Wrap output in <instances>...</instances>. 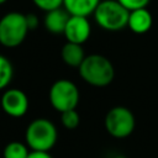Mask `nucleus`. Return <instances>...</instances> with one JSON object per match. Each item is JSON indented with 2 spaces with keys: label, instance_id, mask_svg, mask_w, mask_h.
<instances>
[{
  "label": "nucleus",
  "instance_id": "13",
  "mask_svg": "<svg viewBox=\"0 0 158 158\" xmlns=\"http://www.w3.org/2000/svg\"><path fill=\"white\" fill-rule=\"evenodd\" d=\"M28 154L30 152L27 144L19 141H12L7 143L2 152L4 158H27Z\"/></svg>",
  "mask_w": 158,
  "mask_h": 158
},
{
  "label": "nucleus",
  "instance_id": "1",
  "mask_svg": "<svg viewBox=\"0 0 158 158\" xmlns=\"http://www.w3.org/2000/svg\"><path fill=\"white\" fill-rule=\"evenodd\" d=\"M80 78L98 88L107 86L115 78V68L109 58L102 54H89L78 68Z\"/></svg>",
  "mask_w": 158,
  "mask_h": 158
},
{
  "label": "nucleus",
  "instance_id": "16",
  "mask_svg": "<svg viewBox=\"0 0 158 158\" xmlns=\"http://www.w3.org/2000/svg\"><path fill=\"white\" fill-rule=\"evenodd\" d=\"M63 1L64 0H32V2L44 12L63 7Z\"/></svg>",
  "mask_w": 158,
  "mask_h": 158
},
{
  "label": "nucleus",
  "instance_id": "19",
  "mask_svg": "<svg viewBox=\"0 0 158 158\" xmlns=\"http://www.w3.org/2000/svg\"><path fill=\"white\" fill-rule=\"evenodd\" d=\"M27 158H53L49 152H41V151H31Z\"/></svg>",
  "mask_w": 158,
  "mask_h": 158
},
{
  "label": "nucleus",
  "instance_id": "20",
  "mask_svg": "<svg viewBox=\"0 0 158 158\" xmlns=\"http://www.w3.org/2000/svg\"><path fill=\"white\" fill-rule=\"evenodd\" d=\"M7 0H0V5H2V4H5Z\"/></svg>",
  "mask_w": 158,
  "mask_h": 158
},
{
  "label": "nucleus",
  "instance_id": "11",
  "mask_svg": "<svg viewBox=\"0 0 158 158\" xmlns=\"http://www.w3.org/2000/svg\"><path fill=\"white\" fill-rule=\"evenodd\" d=\"M101 0H64L63 7L70 16L89 17L94 14Z\"/></svg>",
  "mask_w": 158,
  "mask_h": 158
},
{
  "label": "nucleus",
  "instance_id": "15",
  "mask_svg": "<svg viewBox=\"0 0 158 158\" xmlns=\"http://www.w3.org/2000/svg\"><path fill=\"white\" fill-rule=\"evenodd\" d=\"M60 122L67 130H75L80 123V116L75 109L60 114Z\"/></svg>",
  "mask_w": 158,
  "mask_h": 158
},
{
  "label": "nucleus",
  "instance_id": "18",
  "mask_svg": "<svg viewBox=\"0 0 158 158\" xmlns=\"http://www.w3.org/2000/svg\"><path fill=\"white\" fill-rule=\"evenodd\" d=\"M25 16H26V23H27L28 30L30 31L36 30L40 25V20H38L37 15L33 14V12H28V14H25Z\"/></svg>",
  "mask_w": 158,
  "mask_h": 158
},
{
  "label": "nucleus",
  "instance_id": "2",
  "mask_svg": "<svg viewBox=\"0 0 158 158\" xmlns=\"http://www.w3.org/2000/svg\"><path fill=\"white\" fill-rule=\"evenodd\" d=\"M57 138V127L51 120L44 117H38L31 121L25 132L26 144L32 151L49 152L56 144Z\"/></svg>",
  "mask_w": 158,
  "mask_h": 158
},
{
  "label": "nucleus",
  "instance_id": "14",
  "mask_svg": "<svg viewBox=\"0 0 158 158\" xmlns=\"http://www.w3.org/2000/svg\"><path fill=\"white\" fill-rule=\"evenodd\" d=\"M14 77V65L5 57L0 54V90L5 89L12 80Z\"/></svg>",
  "mask_w": 158,
  "mask_h": 158
},
{
  "label": "nucleus",
  "instance_id": "6",
  "mask_svg": "<svg viewBox=\"0 0 158 158\" xmlns=\"http://www.w3.org/2000/svg\"><path fill=\"white\" fill-rule=\"evenodd\" d=\"M104 123L109 135L115 138H126L133 132L136 118L126 106H114L107 111Z\"/></svg>",
  "mask_w": 158,
  "mask_h": 158
},
{
  "label": "nucleus",
  "instance_id": "8",
  "mask_svg": "<svg viewBox=\"0 0 158 158\" xmlns=\"http://www.w3.org/2000/svg\"><path fill=\"white\" fill-rule=\"evenodd\" d=\"M90 33H91V26L88 17L70 16L63 35L65 36L67 42L83 44L89 40Z\"/></svg>",
  "mask_w": 158,
  "mask_h": 158
},
{
  "label": "nucleus",
  "instance_id": "3",
  "mask_svg": "<svg viewBox=\"0 0 158 158\" xmlns=\"http://www.w3.org/2000/svg\"><path fill=\"white\" fill-rule=\"evenodd\" d=\"M93 15L99 27L115 32L127 27L130 11L117 0H101Z\"/></svg>",
  "mask_w": 158,
  "mask_h": 158
},
{
  "label": "nucleus",
  "instance_id": "7",
  "mask_svg": "<svg viewBox=\"0 0 158 158\" xmlns=\"http://www.w3.org/2000/svg\"><path fill=\"white\" fill-rule=\"evenodd\" d=\"M1 109L11 117H21L28 110V98L21 89H7L0 100Z\"/></svg>",
  "mask_w": 158,
  "mask_h": 158
},
{
  "label": "nucleus",
  "instance_id": "12",
  "mask_svg": "<svg viewBox=\"0 0 158 158\" xmlns=\"http://www.w3.org/2000/svg\"><path fill=\"white\" fill-rule=\"evenodd\" d=\"M85 57L86 56H85V52H84L81 44L67 42L62 47V49H60V58H62V60L67 65L73 67V68H79Z\"/></svg>",
  "mask_w": 158,
  "mask_h": 158
},
{
  "label": "nucleus",
  "instance_id": "10",
  "mask_svg": "<svg viewBox=\"0 0 158 158\" xmlns=\"http://www.w3.org/2000/svg\"><path fill=\"white\" fill-rule=\"evenodd\" d=\"M70 15L64 7H59L46 12L44 27L52 35H63Z\"/></svg>",
  "mask_w": 158,
  "mask_h": 158
},
{
  "label": "nucleus",
  "instance_id": "9",
  "mask_svg": "<svg viewBox=\"0 0 158 158\" xmlns=\"http://www.w3.org/2000/svg\"><path fill=\"white\" fill-rule=\"evenodd\" d=\"M152 25H153V17L152 14L147 10V7L130 11L127 27L132 32L137 35H143L151 30Z\"/></svg>",
  "mask_w": 158,
  "mask_h": 158
},
{
  "label": "nucleus",
  "instance_id": "4",
  "mask_svg": "<svg viewBox=\"0 0 158 158\" xmlns=\"http://www.w3.org/2000/svg\"><path fill=\"white\" fill-rule=\"evenodd\" d=\"M28 31L25 14L7 12L0 19V44L6 48H15L25 41Z\"/></svg>",
  "mask_w": 158,
  "mask_h": 158
},
{
  "label": "nucleus",
  "instance_id": "5",
  "mask_svg": "<svg viewBox=\"0 0 158 158\" xmlns=\"http://www.w3.org/2000/svg\"><path fill=\"white\" fill-rule=\"evenodd\" d=\"M79 98L80 95L78 86L68 79L56 80L51 85L48 93V99L52 107L59 111L60 114L75 109L79 102Z\"/></svg>",
  "mask_w": 158,
  "mask_h": 158
},
{
  "label": "nucleus",
  "instance_id": "17",
  "mask_svg": "<svg viewBox=\"0 0 158 158\" xmlns=\"http://www.w3.org/2000/svg\"><path fill=\"white\" fill-rule=\"evenodd\" d=\"M123 7H126L128 11H133L137 9L147 7L151 0H117Z\"/></svg>",
  "mask_w": 158,
  "mask_h": 158
}]
</instances>
